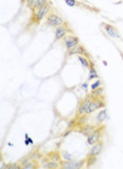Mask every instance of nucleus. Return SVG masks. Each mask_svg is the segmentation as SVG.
<instances>
[{
    "label": "nucleus",
    "mask_w": 123,
    "mask_h": 169,
    "mask_svg": "<svg viewBox=\"0 0 123 169\" xmlns=\"http://www.w3.org/2000/svg\"><path fill=\"white\" fill-rule=\"evenodd\" d=\"M51 11H52V6H51V4L50 3L45 4L44 6H42L41 9H39L36 13H33L32 18H31V23L39 24L43 18L47 17L48 13H50Z\"/></svg>",
    "instance_id": "f257e3e1"
},
{
    "label": "nucleus",
    "mask_w": 123,
    "mask_h": 169,
    "mask_svg": "<svg viewBox=\"0 0 123 169\" xmlns=\"http://www.w3.org/2000/svg\"><path fill=\"white\" fill-rule=\"evenodd\" d=\"M104 130H105V126H104V125H99L93 134H91L88 137H86L88 144L89 146H92V145H94L95 143L101 141L102 137H103V135H104Z\"/></svg>",
    "instance_id": "f03ea898"
},
{
    "label": "nucleus",
    "mask_w": 123,
    "mask_h": 169,
    "mask_svg": "<svg viewBox=\"0 0 123 169\" xmlns=\"http://www.w3.org/2000/svg\"><path fill=\"white\" fill-rule=\"evenodd\" d=\"M64 23H65V21L63 20V18H61L54 11H51L50 13H48V15L47 17V24L50 25L51 27L56 29V27L60 26V25H62Z\"/></svg>",
    "instance_id": "7ed1b4c3"
},
{
    "label": "nucleus",
    "mask_w": 123,
    "mask_h": 169,
    "mask_svg": "<svg viewBox=\"0 0 123 169\" xmlns=\"http://www.w3.org/2000/svg\"><path fill=\"white\" fill-rule=\"evenodd\" d=\"M63 44H64L66 48V52H68V50H74V48L80 44V39L76 35L68 34L63 38Z\"/></svg>",
    "instance_id": "20e7f679"
},
{
    "label": "nucleus",
    "mask_w": 123,
    "mask_h": 169,
    "mask_svg": "<svg viewBox=\"0 0 123 169\" xmlns=\"http://www.w3.org/2000/svg\"><path fill=\"white\" fill-rule=\"evenodd\" d=\"M105 107V99H104V96L102 95L99 98H94L89 103L88 109V115L93 114L94 111H98V109L104 108Z\"/></svg>",
    "instance_id": "39448f33"
},
{
    "label": "nucleus",
    "mask_w": 123,
    "mask_h": 169,
    "mask_svg": "<svg viewBox=\"0 0 123 169\" xmlns=\"http://www.w3.org/2000/svg\"><path fill=\"white\" fill-rule=\"evenodd\" d=\"M92 100H93V98H92L89 93L81 100L80 103H79V106H78V111H77V118L82 117V116H84V115H88V109L89 103H91Z\"/></svg>",
    "instance_id": "423d86ee"
},
{
    "label": "nucleus",
    "mask_w": 123,
    "mask_h": 169,
    "mask_svg": "<svg viewBox=\"0 0 123 169\" xmlns=\"http://www.w3.org/2000/svg\"><path fill=\"white\" fill-rule=\"evenodd\" d=\"M68 34H73V32H72V30L70 29V26H68V24L66 23V22L64 24L60 25V26L55 29V39L56 40L63 39V38Z\"/></svg>",
    "instance_id": "0eeeda50"
},
{
    "label": "nucleus",
    "mask_w": 123,
    "mask_h": 169,
    "mask_svg": "<svg viewBox=\"0 0 123 169\" xmlns=\"http://www.w3.org/2000/svg\"><path fill=\"white\" fill-rule=\"evenodd\" d=\"M102 27L104 29V30L107 33V35L112 38H115V39H120V35H119V32L114 25L109 24V23H105V22H102L101 23Z\"/></svg>",
    "instance_id": "6e6552de"
},
{
    "label": "nucleus",
    "mask_w": 123,
    "mask_h": 169,
    "mask_svg": "<svg viewBox=\"0 0 123 169\" xmlns=\"http://www.w3.org/2000/svg\"><path fill=\"white\" fill-rule=\"evenodd\" d=\"M68 57H70V56L72 55H78V56H84V57H86V58H88V59H91V56H89V54L86 52V50H85V47L84 46H82L81 44H79L78 46L75 47L74 50H68Z\"/></svg>",
    "instance_id": "1a4fd4ad"
},
{
    "label": "nucleus",
    "mask_w": 123,
    "mask_h": 169,
    "mask_svg": "<svg viewBox=\"0 0 123 169\" xmlns=\"http://www.w3.org/2000/svg\"><path fill=\"white\" fill-rule=\"evenodd\" d=\"M102 150H103V142L99 141V142L95 143L94 145H92V148L89 149L88 155H89V157H98L102 152Z\"/></svg>",
    "instance_id": "9d476101"
},
{
    "label": "nucleus",
    "mask_w": 123,
    "mask_h": 169,
    "mask_svg": "<svg viewBox=\"0 0 123 169\" xmlns=\"http://www.w3.org/2000/svg\"><path fill=\"white\" fill-rule=\"evenodd\" d=\"M85 162V160L82 161V162H77L75 160H72V161H63L61 162L60 166L63 168H68V169H73V168H80L82 165Z\"/></svg>",
    "instance_id": "9b49d317"
},
{
    "label": "nucleus",
    "mask_w": 123,
    "mask_h": 169,
    "mask_svg": "<svg viewBox=\"0 0 123 169\" xmlns=\"http://www.w3.org/2000/svg\"><path fill=\"white\" fill-rule=\"evenodd\" d=\"M65 3L68 4V6L71 7H74V6H80V7H85V9L89 10V11H95V12H99L98 10H95V7L93 6H89L88 4H84L82 2L78 1V0H64Z\"/></svg>",
    "instance_id": "f8f14e48"
},
{
    "label": "nucleus",
    "mask_w": 123,
    "mask_h": 169,
    "mask_svg": "<svg viewBox=\"0 0 123 169\" xmlns=\"http://www.w3.org/2000/svg\"><path fill=\"white\" fill-rule=\"evenodd\" d=\"M98 127V125H91V124H83L81 125V129H80V132L83 135H85V137H88L91 134H93V132L96 130V128Z\"/></svg>",
    "instance_id": "ddd939ff"
},
{
    "label": "nucleus",
    "mask_w": 123,
    "mask_h": 169,
    "mask_svg": "<svg viewBox=\"0 0 123 169\" xmlns=\"http://www.w3.org/2000/svg\"><path fill=\"white\" fill-rule=\"evenodd\" d=\"M107 111H106V109H105V107L104 108H102L101 111H100L98 112V115L96 116V122H97V125H101L102 123H103L105 120H107Z\"/></svg>",
    "instance_id": "4468645a"
},
{
    "label": "nucleus",
    "mask_w": 123,
    "mask_h": 169,
    "mask_svg": "<svg viewBox=\"0 0 123 169\" xmlns=\"http://www.w3.org/2000/svg\"><path fill=\"white\" fill-rule=\"evenodd\" d=\"M47 160L54 161V162H60V161L62 160V155H61V153L59 151L50 152L47 155Z\"/></svg>",
    "instance_id": "2eb2a0df"
},
{
    "label": "nucleus",
    "mask_w": 123,
    "mask_h": 169,
    "mask_svg": "<svg viewBox=\"0 0 123 169\" xmlns=\"http://www.w3.org/2000/svg\"><path fill=\"white\" fill-rule=\"evenodd\" d=\"M78 60L79 62L81 63V65L83 66V67L88 68V70H89V67L93 65V63L91 62V59L84 57V56H78Z\"/></svg>",
    "instance_id": "dca6fc26"
},
{
    "label": "nucleus",
    "mask_w": 123,
    "mask_h": 169,
    "mask_svg": "<svg viewBox=\"0 0 123 169\" xmlns=\"http://www.w3.org/2000/svg\"><path fill=\"white\" fill-rule=\"evenodd\" d=\"M89 73H88V81H92L94 80V79H98L99 76H98V73H97L96 68L94 67V65H92L91 67H89Z\"/></svg>",
    "instance_id": "f3484780"
},
{
    "label": "nucleus",
    "mask_w": 123,
    "mask_h": 169,
    "mask_svg": "<svg viewBox=\"0 0 123 169\" xmlns=\"http://www.w3.org/2000/svg\"><path fill=\"white\" fill-rule=\"evenodd\" d=\"M47 3H48L47 0H37V1H36V3H35V6H34V9L32 10V12L36 13L38 11V10L41 9L42 6H44L45 4H47Z\"/></svg>",
    "instance_id": "a211bd4d"
},
{
    "label": "nucleus",
    "mask_w": 123,
    "mask_h": 169,
    "mask_svg": "<svg viewBox=\"0 0 123 169\" xmlns=\"http://www.w3.org/2000/svg\"><path fill=\"white\" fill-rule=\"evenodd\" d=\"M89 95L92 96V98H99V97H101L102 95H103V87H99L97 89H95V91H92Z\"/></svg>",
    "instance_id": "6ab92c4d"
},
{
    "label": "nucleus",
    "mask_w": 123,
    "mask_h": 169,
    "mask_svg": "<svg viewBox=\"0 0 123 169\" xmlns=\"http://www.w3.org/2000/svg\"><path fill=\"white\" fill-rule=\"evenodd\" d=\"M101 84H102L101 80H100V79H97V81H95L94 83L91 84V91H95V89L101 87Z\"/></svg>",
    "instance_id": "aec40b11"
},
{
    "label": "nucleus",
    "mask_w": 123,
    "mask_h": 169,
    "mask_svg": "<svg viewBox=\"0 0 123 169\" xmlns=\"http://www.w3.org/2000/svg\"><path fill=\"white\" fill-rule=\"evenodd\" d=\"M78 126V118H74V119H72L70 122H68V129H72L74 128V127Z\"/></svg>",
    "instance_id": "412c9836"
},
{
    "label": "nucleus",
    "mask_w": 123,
    "mask_h": 169,
    "mask_svg": "<svg viewBox=\"0 0 123 169\" xmlns=\"http://www.w3.org/2000/svg\"><path fill=\"white\" fill-rule=\"evenodd\" d=\"M38 167V163L36 162V161H31L27 164V165H24L22 168H25V169H31V168H37Z\"/></svg>",
    "instance_id": "4be33fe9"
},
{
    "label": "nucleus",
    "mask_w": 123,
    "mask_h": 169,
    "mask_svg": "<svg viewBox=\"0 0 123 169\" xmlns=\"http://www.w3.org/2000/svg\"><path fill=\"white\" fill-rule=\"evenodd\" d=\"M61 155H62V160H64V161H72L73 160L72 155H70L68 151H62L61 152Z\"/></svg>",
    "instance_id": "5701e85b"
},
{
    "label": "nucleus",
    "mask_w": 123,
    "mask_h": 169,
    "mask_svg": "<svg viewBox=\"0 0 123 169\" xmlns=\"http://www.w3.org/2000/svg\"><path fill=\"white\" fill-rule=\"evenodd\" d=\"M36 1H37V0H27V1H25V6H27L31 10V11H32V10L34 9V6L36 3Z\"/></svg>",
    "instance_id": "b1692460"
},
{
    "label": "nucleus",
    "mask_w": 123,
    "mask_h": 169,
    "mask_svg": "<svg viewBox=\"0 0 123 169\" xmlns=\"http://www.w3.org/2000/svg\"><path fill=\"white\" fill-rule=\"evenodd\" d=\"M7 167L9 168H22L21 165H19V164H10V165H7Z\"/></svg>",
    "instance_id": "393cba45"
},
{
    "label": "nucleus",
    "mask_w": 123,
    "mask_h": 169,
    "mask_svg": "<svg viewBox=\"0 0 123 169\" xmlns=\"http://www.w3.org/2000/svg\"><path fill=\"white\" fill-rule=\"evenodd\" d=\"M81 88H83L84 89V91H86V93H88V83H86V82H85V83H82L81 84Z\"/></svg>",
    "instance_id": "a878e982"
},
{
    "label": "nucleus",
    "mask_w": 123,
    "mask_h": 169,
    "mask_svg": "<svg viewBox=\"0 0 123 169\" xmlns=\"http://www.w3.org/2000/svg\"><path fill=\"white\" fill-rule=\"evenodd\" d=\"M25 1H27V0H21V3H25Z\"/></svg>",
    "instance_id": "bb28decb"
},
{
    "label": "nucleus",
    "mask_w": 123,
    "mask_h": 169,
    "mask_svg": "<svg viewBox=\"0 0 123 169\" xmlns=\"http://www.w3.org/2000/svg\"><path fill=\"white\" fill-rule=\"evenodd\" d=\"M120 54H121V57H122V59H123V54H122V53H120Z\"/></svg>",
    "instance_id": "cd10ccee"
}]
</instances>
